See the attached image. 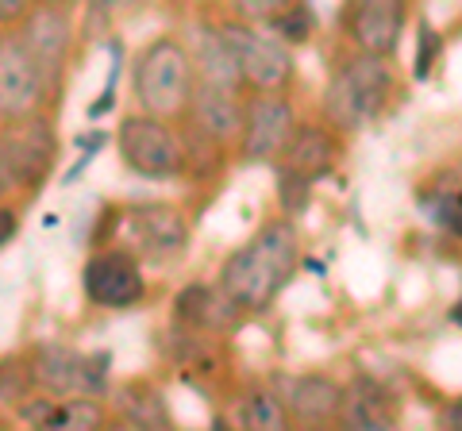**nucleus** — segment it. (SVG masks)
Returning <instances> with one entry per match:
<instances>
[{
	"instance_id": "f257e3e1",
	"label": "nucleus",
	"mask_w": 462,
	"mask_h": 431,
	"mask_svg": "<svg viewBox=\"0 0 462 431\" xmlns=\"http://www.w3.org/2000/svg\"><path fill=\"white\" fill-rule=\"evenodd\" d=\"M297 270V232L289 220H270L247 247L227 254L220 270V289L243 312H263L273 305Z\"/></svg>"
},
{
	"instance_id": "f03ea898",
	"label": "nucleus",
	"mask_w": 462,
	"mask_h": 431,
	"mask_svg": "<svg viewBox=\"0 0 462 431\" xmlns=\"http://www.w3.org/2000/svg\"><path fill=\"white\" fill-rule=\"evenodd\" d=\"M389 93H393V74H389L385 59L363 50V59H346L331 74L324 112L343 132H358V127H366L370 120L382 116Z\"/></svg>"
},
{
	"instance_id": "7ed1b4c3",
	"label": "nucleus",
	"mask_w": 462,
	"mask_h": 431,
	"mask_svg": "<svg viewBox=\"0 0 462 431\" xmlns=\"http://www.w3.org/2000/svg\"><path fill=\"white\" fill-rule=\"evenodd\" d=\"M197 81H193V59L181 42L154 39L135 62V100L151 116L173 120L193 105Z\"/></svg>"
},
{
	"instance_id": "20e7f679",
	"label": "nucleus",
	"mask_w": 462,
	"mask_h": 431,
	"mask_svg": "<svg viewBox=\"0 0 462 431\" xmlns=\"http://www.w3.org/2000/svg\"><path fill=\"white\" fill-rule=\"evenodd\" d=\"M120 158L143 178H178L185 170L181 139L162 124V116H127L116 135Z\"/></svg>"
},
{
	"instance_id": "39448f33",
	"label": "nucleus",
	"mask_w": 462,
	"mask_h": 431,
	"mask_svg": "<svg viewBox=\"0 0 462 431\" xmlns=\"http://www.w3.org/2000/svg\"><path fill=\"white\" fill-rule=\"evenodd\" d=\"M224 39H227L231 54L239 59L243 81L254 85L258 93H282L285 85L293 81V59H289L282 39L263 35V32L243 27V23H227Z\"/></svg>"
},
{
	"instance_id": "423d86ee",
	"label": "nucleus",
	"mask_w": 462,
	"mask_h": 431,
	"mask_svg": "<svg viewBox=\"0 0 462 431\" xmlns=\"http://www.w3.org/2000/svg\"><path fill=\"white\" fill-rule=\"evenodd\" d=\"M108 366H112L108 354H78L69 347L51 343V347L35 351L32 373L47 393H89V397H97V393H105V385H108Z\"/></svg>"
},
{
	"instance_id": "0eeeda50",
	"label": "nucleus",
	"mask_w": 462,
	"mask_h": 431,
	"mask_svg": "<svg viewBox=\"0 0 462 431\" xmlns=\"http://www.w3.org/2000/svg\"><path fill=\"white\" fill-rule=\"evenodd\" d=\"M293 105L282 93H254L243 108V139L239 151L247 162H270L293 139Z\"/></svg>"
},
{
	"instance_id": "6e6552de",
	"label": "nucleus",
	"mask_w": 462,
	"mask_h": 431,
	"mask_svg": "<svg viewBox=\"0 0 462 431\" xmlns=\"http://www.w3.org/2000/svg\"><path fill=\"white\" fill-rule=\"evenodd\" d=\"M85 297L100 308H132L135 300L143 297V274H139V262L135 254L127 251H100L85 262Z\"/></svg>"
},
{
	"instance_id": "1a4fd4ad",
	"label": "nucleus",
	"mask_w": 462,
	"mask_h": 431,
	"mask_svg": "<svg viewBox=\"0 0 462 431\" xmlns=\"http://www.w3.org/2000/svg\"><path fill=\"white\" fill-rule=\"evenodd\" d=\"M42 93H47V78H42L39 62L27 54L20 39L5 35L0 42V112L5 120H23L42 100Z\"/></svg>"
},
{
	"instance_id": "9d476101",
	"label": "nucleus",
	"mask_w": 462,
	"mask_h": 431,
	"mask_svg": "<svg viewBox=\"0 0 462 431\" xmlns=\"http://www.w3.org/2000/svg\"><path fill=\"white\" fill-rule=\"evenodd\" d=\"M69 8L62 5H42L32 12V16H23V32H20V42L27 47V54L39 62L42 78L47 81H58L66 69V54H69Z\"/></svg>"
},
{
	"instance_id": "9b49d317",
	"label": "nucleus",
	"mask_w": 462,
	"mask_h": 431,
	"mask_svg": "<svg viewBox=\"0 0 462 431\" xmlns=\"http://www.w3.org/2000/svg\"><path fill=\"white\" fill-rule=\"evenodd\" d=\"M127 232L139 243V251L154 262H170L189 243V224L173 205H139L127 212Z\"/></svg>"
},
{
	"instance_id": "f8f14e48",
	"label": "nucleus",
	"mask_w": 462,
	"mask_h": 431,
	"mask_svg": "<svg viewBox=\"0 0 462 431\" xmlns=\"http://www.w3.org/2000/svg\"><path fill=\"white\" fill-rule=\"evenodd\" d=\"M51 158H54V135L47 124H32L16 132H5V151H0V170H5V193L12 189L16 181H35L51 170Z\"/></svg>"
},
{
	"instance_id": "ddd939ff",
	"label": "nucleus",
	"mask_w": 462,
	"mask_h": 431,
	"mask_svg": "<svg viewBox=\"0 0 462 431\" xmlns=\"http://www.w3.org/2000/svg\"><path fill=\"white\" fill-rule=\"evenodd\" d=\"M278 397L285 400V408L305 424H324L339 420L343 408V390L324 373H297V378H278Z\"/></svg>"
},
{
	"instance_id": "4468645a",
	"label": "nucleus",
	"mask_w": 462,
	"mask_h": 431,
	"mask_svg": "<svg viewBox=\"0 0 462 431\" xmlns=\"http://www.w3.org/2000/svg\"><path fill=\"white\" fill-rule=\"evenodd\" d=\"M404 27V5L401 0H358L351 16V35L370 54H393Z\"/></svg>"
},
{
	"instance_id": "2eb2a0df",
	"label": "nucleus",
	"mask_w": 462,
	"mask_h": 431,
	"mask_svg": "<svg viewBox=\"0 0 462 431\" xmlns=\"http://www.w3.org/2000/svg\"><path fill=\"white\" fill-rule=\"evenodd\" d=\"M193 116H197V127L212 142H227L243 127V108H239V100H236V89H227V85H212V81H200L197 85V93H193Z\"/></svg>"
},
{
	"instance_id": "dca6fc26",
	"label": "nucleus",
	"mask_w": 462,
	"mask_h": 431,
	"mask_svg": "<svg viewBox=\"0 0 462 431\" xmlns=\"http://www.w3.org/2000/svg\"><path fill=\"white\" fill-rule=\"evenodd\" d=\"M339 424L343 427H358V431H385L397 424V412L389 405V393L378 381L358 378L355 385L343 390V408H339Z\"/></svg>"
},
{
	"instance_id": "f3484780",
	"label": "nucleus",
	"mask_w": 462,
	"mask_h": 431,
	"mask_svg": "<svg viewBox=\"0 0 462 431\" xmlns=\"http://www.w3.org/2000/svg\"><path fill=\"white\" fill-rule=\"evenodd\" d=\"M336 158H339V142L331 132H324V127H297L285 147V166L312 181L328 174V170L336 166Z\"/></svg>"
},
{
	"instance_id": "a211bd4d",
	"label": "nucleus",
	"mask_w": 462,
	"mask_h": 431,
	"mask_svg": "<svg viewBox=\"0 0 462 431\" xmlns=\"http://www.w3.org/2000/svg\"><path fill=\"white\" fill-rule=\"evenodd\" d=\"M197 62H200V81L227 85V89L247 85V81H243L239 59L231 54L224 32H200V39H197Z\"/></svg>"
},
{
	"instance_id": "6ab92c4d",
	"label": "nucleus",
	"mask_w": 462,
	"mask_h": 431,
	"mask_svg": "<svg viewBox=\"0 0 462 431\" xmlns=\"http://www.w3.org/2000/svg\"><path fill=\"white\" fill-rule=\"evenodd\" d=\"M236 312H243L236 300L224 289L220 293L208 289V285H189V289L178 297V316L193 327H220L227 316H236Z\"/></svg>"
},
{
	"instance_id": "aec40b11",
	"label": "nucleus",
	"mask_w": 462,
	"mask_h": 431,
	"mask_svg": "<svg viewBox=\"0 0 462 431\" xmlns=\"http://www.w3.org/2000/svg\"><path fill=\"white\" fill-rule=\"evenodd\" d=\"M116 408H120V416L127 424H135V427H151V431H162L170 427V412L162 405V397H158L151 385H124L120 393H116Z\"/></svg>"
},
{
	"instance_id": "412c9836",
	"label": "nucleus",
	"mask_w": 462,
	"mask_h": 431,
	"mask_svg": "<svg viewBox=\"0 0 462 431\" xmlns=\"http://www.w3.org/2000/svg\"><path fill=\"white\" fill-rule=\"evenodd\" d=\"M243 427H266V431H282L289 424V408L278 393H251L239 408Z\"/></svg>"
},
{
	"instance_id": "4be33fe9",
	"label": "nucleus",
	"mask_w": 462,
	"mask_h": 431,
	"mask_svg": "<svg viewBox=\"0 0 462 431\" xmlns=\"http://www.w3.org/2000/svg\"><path fill=\"white\" fill-rule=\"evenodd\" d=\"M100 424H105V408H100L89 393H78V397L62 400V405H58V416H54V431H69V427L89 431V427H100Z\"/></svg>"
},
{
	"instance_id": "5701e85b",
	"label": "nucleus",
	"mask_w": 462,
	"mask_h": 431,
	"mask_svg": "<svg viewBox=\"0 0 462 431\" xmlns=\"http://www.w3.org/2000/svg\"><path fill=\"white\" fill-rule=\"evenodd\" d=\"M143 5V0H89V8H85V35L97 39V35H105L108 27L127 16V12H135Z\"/></svg>"
},
{
	"instance_id": "b1692460",
	"label": "nucleus",
	"mask_w": 462,
	"mask_h": 431,
	"mask_svg": "<svg viewBox=\"0 0 462 431\" xmlns=\"http://www.w3.org/2000/svg\"><path fill=\"white\" fill-rule=\"evenodd\" d=\"M309 185H312V178H305V174H297V170H282L278 174V193H282V205H285V212H300L309 205Z\"/></svg>"
},
{
	"instance_id": "393cba45",
	"label": "nucleus",
	"mask_w": 462,
	"mask_h": 431,
	"mask_svg": "<svg viewBox=\"0 0 462 431\" xmlns=\"http://www.w3.org/2000/svg\"><path fill=\"white\" fill-rule=\"evenodd\" d=\"M273 27H278V35L282 39H289V42H305L309 35H312V16L300 5H293V8H285L278 20H270Z\"/></svg>"
},
{
	"instance_id": "a878e982",
	"label": "nucleus",
	"mask_w": 462,
	"mask_h": 431,
	"mask_svg": "<svg viewBox=\"0 0 462 431\" xmlns=\"http://www.w3.org/2000/svg\"><path fill=\"white\" fill-rule=\"evenodd\" d=\"M297 0H231V8L239 12V16H247V20H278L285 8H293Z\"/></svg>"
},
{
	"instance_id": "bb28decb",
	"label": "nucleus",
	"mask_w": 462,
	"mask_h": 431,
	"mask_svg": "<svg viewBox=\"0 0 462 431\" xmlns=\"http://www.w3.org/2000/svg\"><path fill=\"white\" fill-rule=\"evenodd\" d=\"M431 216L447 227L451 235H458L462 239V189H455V193H443L436 205H431Z\"/></svg>"
},
{
	"instance_id": "cd10ccee",
	"label": "nucleus",
	"mask_w": 462,
	"mask_h": 431,
	"mask_svg": "<svg viewBox=\"0 0 462 431\" xmlns=\"http://www.w3.org/2000/svg\"><path fill=\"white\" fill-rule=\"evenodd\" d=\"M54 416H58V400H51V397H35V400H23L20 405V420L32 427H54Z\"/></svg>"
},
{
	"instance_id": "c85d7f7f",
	"label": "nucleus",
	"mask_w": 462,
	"mask_h": 431,
	"mask_svg": "<svg viewBox=\"0 0 462 431\" xmlns=\"http://www.w3.org/2000/svg\"><path fill=\"white\" fill-rule=\"evenodd\" d=\"M420 54H416V78H428V69H431V62H436V54H439V35L431 32L428 23H420Z\"/></svg>"
},
{
	"instance_id": "c756f323",
	"label": "nucleus",
	"mask_w": 462,
	"mask_h": 431,
	"mask_svg": "<svg viewBox=\"0 0 462 431\" xmlns=\"http://www.w3.org/2000/svg\"><path fill=\"white\" fill-rule=\"evenodd\" d=\"M27 8H32V0H0V20L16 23V20L27 16Z\"/></svg>"
},
{
	"instance_id": "7c9ffc66",
	"label": "nucleus",
	"mask_w": 462,
	"mask_h": 431,
	"mask_svg": "<svg viewBox=\"0 0 462 431\" xmlns=\"http://www.w3.org/2000/svg\"><path fill=\"white\" fill-rule=\"evenodd\" d=\"M443 424H447V427H455V431H462V397L455 400V405H451V408H447V412H443Z\"/></svg>"
},
{
	"instance_id": "2f4dec72",
	"label": "nucleus",
	"mask_w": 462,
	"mask_h": 431,
	"mask_svg": "<svg viewBox=\"0 0 462 431\" xmlns=\"http://www.w3.org/2000/svg\"><path fill=\"white\" fill-rule=\"evenodd\" d=\"M12 227H16V224H12V208H5V243L12 239Z\"/></svg>"
},
{
	"instance_id": "473e14b6",
	"label": "nucleus",
	"mask_w": 462,
	"mask_h": 431,
	"mask_svg": "<svg viewBox=\"0 0 462 431\" xmlns=\"http://www.w3.org/2000/svg\"><path fill=\"white\" fill-rule=\"evenodd\" d=\"M451 320H455V324H458V327H462V300H458V305H455V308H451Z\"/></svg>"
},
{
	"instance_id": "72a5a7b5",
	"label": "nucleus",
	"mask_w": 462,
	"mask_h": 431,
	"mask_svg": "<svg viewBox=\"0 0 462 431\" xmlns=\"http://www.w3.org/2000/svg\"><path fill=\"white\" fill-rule=\"evenodd\" d=\"M47 5H62V8H69V5H74V0H47Z\"/></svg>"
}]
</instances>
